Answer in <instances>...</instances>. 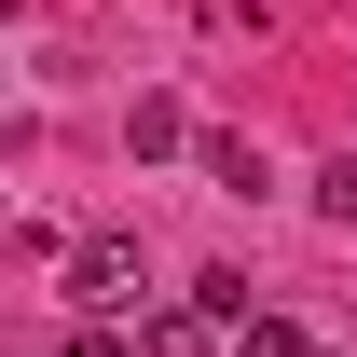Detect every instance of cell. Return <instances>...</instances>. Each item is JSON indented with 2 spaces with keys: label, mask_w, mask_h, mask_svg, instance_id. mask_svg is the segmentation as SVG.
Segmentation results:
<instances>
[{
  "label": "cell",
  "mask_w": 357,
  "mask_h": 357,
  "mask_svg": "<svg viewBox=\"0 0 357 357\" xmlns=\"http://www.w3.org/2000/svg\"><path fill=\"white\" fill-rule=\"evenodd\" d=\"M137 289H151L137 234H83V248H69V303L83 316H137Z\"/></svg>",
  "instance_id": "6da1fadb"
},
{
  "label": "cell",
  "mask_w": 357,
  "mask_h": 357,
  "mask_svg": "<svg viewBox=\"0 0 357 357\" xmlns=\"http://www.w3.org/2000/svg\"><path fill=\"white\" fill-rule=\"evenodd\" d=\"M192 165H206V192H234V206H261V192H275V165L248 151V137H192Z\"/></svg>",
  "instance_id": "7a4b0ae2"
},
{
  "label": "cell",
  "mask_w": 357,
  "mask_h": 357,
  "mask_svg": "<svg viewBox=\"0 0 357 357\" xmlns=\"http://www.w3.org/2000/svg\"><path fill=\"white\" fill-rule=\"evenodd\" d=\"M206 344H220L206 303H151V316H137V357H206Z\"/></svg>",
  "instance_id": "3957f363"
},
{
  "label": "cell",
  "mask_w": 357,
  "mask_h": 357,
  "mask_svg": "<svg viewBox=\"0 0 357 357\" xmlns=\"http://www.w3.org/2000/svg\"><path fill=\"white\" fill-rule=\"evenodd\" d=\"M124 151H137V165L192 151V110H178V96H137V110H124Z\"/></svg>",
  "instance_id": "277c9868"
},
{
  "label": "cell",
  "mask_w": 357,
  "mask_h": 357,
  "mask_svg": "<svg viewBox=\"0 0 357 357\" xmlns=\"http://www.w3.org/2000/svg\"><path fill=\"white\" fill-rule=\"evenodd\" d=\"M234 357H316L303 316H234Z\"/></svg>",
  "instance_id": "5b68a950"
},
{
  "label": "cell",
  "mask_w": 357,
  "mask_h": 357,
  "mask_svg": "<svg viewBox=\"0 0 357 357\" xmlns=\"http://www.w3.org/2000/svg\"><path fill=\"white\" fill-rule=\"evenodd\" d=\"M192 28H206V42H261L275 14H261V0H192Z\"/></svg>",
  "instance_id": "8992f818"
},
{
  "label": "cell",
  "mask_w": 357,
  "mask_h": 357,
  "mask_svg": "<svg viewBox=\"0 0 357 357\" xmlns=\"http://www.w3.org/2000/svg\"><path fill=\"white\" fill-rule=\"evenodd\" d=\"M316 220H330V234H357V165H330V178H316Z\"/></svg>",
  "instance_id": "52a82bcc"
},
{
  "label": "cell",
  "mask_w": 357,
  "mask_h": 357,
  "mask_svg": "<svg viewBox=\"0 0 357 357\" xmlns=\"http://www.w3.org/2000/svg\"><path fill=\"white\" fill-rule=\"evenodd\" d=\"M55 357H137V344H124V330H110V316H83V330H69V344H55Z\"/></svg>",
  "instance_id": "ba28073f"
},
{
  "label": "cell",
  "mask_w": 357,
  "mask_h": 357,
  "mask_svg": "<svg viewBox=\"0 0 357 357\" xmlns=\"http://www.w3.org/2000/svg\"><path fill=\"white\" fill-rule=\"evenodd\" d=\"M0 14H14V0H0Z\"/></svg>",
  "instance_id": "9c48e42d"
}]
</instances>
